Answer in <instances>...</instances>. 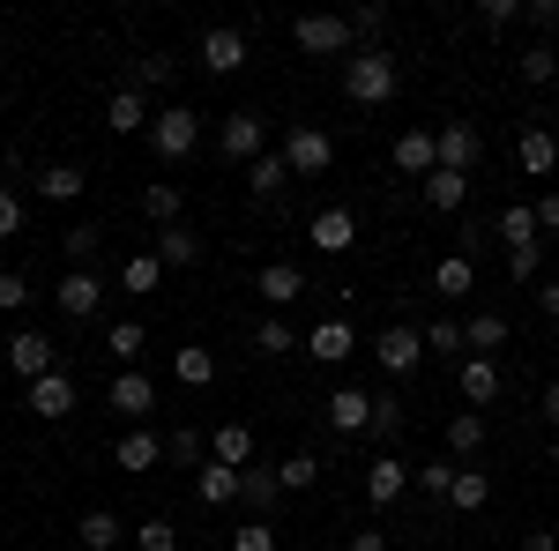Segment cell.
<instances>
[{
	"label": "cell",
	"mask_w": 559,
	"mask_h": 551,
	"mask_svg": "<svg viewBox=\"0 0 559 551\" xmlns=\"http://www.w3.org/2000/svg\"><path fill=\"white\" fill-rule=\"evenodd\" d=\"M395 83H403V75H395V60H388L381 45H358V52L344 60V97L366 105V112H381L388 97H395Z\"/></svg>",
	"instance_id": "obj_1"
},
{
	"label": "cell",
	"mask_w": 559,
	"mask_h": 551,
	"mask_svg": "<svg viewBox=\"0 0 559 551\" xmlns=\"http://www.w3.org/2000/svg\"><path fill=\"white\" fill-rule=\"evenodd\" d=\"M284 165H292V179H321V171L336 165V134L313 128V120H292L284 128Z\"/></svg>",
	"instance_id": "obj_2"
},
{
	"label": "cell",
	"mask_w": 559,
	"mask_h": 551,
	"mask_svg": "<svg viewBox=\"0 0 559 551\" xmlns=\"http://www.w3.org/2000/svg\"><path fill=\"white\" fill-rule=\"evenodd\" d=\"M150 149H157L165 165H179V157H194V149H202V120H194L187 105H165V112L150 120Z\"/></svg>",
	"instance_id": "obj_3"
},
{
	"label": "cell",
	"mask_w": 559,
	"mask_h": 551,
	"mask_svg": "<svg viewBox=\"0 0 559 551\" xmlns=\"http://www.w3.org/2000/svg\"><path fill=\"white\" fill-rule=\"evenodd\" d=\"M292 45L313 52V60H336V52L350 60V15H299L292 23Z\"/></svg>",
	"instance_id": "obj_4"
},
{
	"label": "cell",
	"mask_w": 559,
	"mask_h": 551,
	"mask_svg": "<svg viewBox=\"0 0 559 551\" xmlns=\"http://www.w3.org/2000/svg\"><path fill=\"white\" fill-rule=\"evenodd\" d=\"M8 373L31 387V381H45V373H60V350H52V336H38V328H15L8 336Z\"/></svg>",
	"instance_id": "obj_5"
},
{
	"label": "cell",
	"mask_w": 559,
	"mask_h": 551,
	"mask_svg": "<svg viewBox=\"0 0 559 551\" xmlns=\"http://www.w3.org/2000/svg\"><path fill=\"white\" fill-rule=\"evenodd\" d=\"M105 403H112L120 418L150 424V418H157V381H150L142 366H120V373H112V387H105Z\"/></svg>",
	"instance_id": "obj_6"
},
{
	"label": "cell",
	"mask_w": 559,
	"mask_h": 551,
	"mask_svg": "<svg viewBox=\"0 0 559 551\" xmlns=\"http://www.w3.org/2000/svg\"><path fill=\"white\" fill-rule=\"evenodd\" d=\"M75 403H83V387H75V373H68V366L23 387V410H31V418H75Z\"/></svg>",
	"instance_id": "obj_7"
},
{
	"label": "cell",
	"mask_w": 559,
	"mask_h": 551,
	"mask_svg": "<svg viewBox=\"0 0 559 551\" xmlns=\"http://www.w3.org/2000/svg\"><path fill=\"white\" fill-rule=\"evenodd\" d=\"M440 171H463L471 179L477 171V157H485V134H477V120H440Z\"/></svg>",
	"instance_id": "obj_8"
},
{
	"label": "cell",
	"mask_w": 559,
	"mask_h": 551,
	"mask_svg": "<svg viewBox=\"0 0 559 551\" xmlns=\"http://www.w3.org/2000/svg\"><path fill=\"white\" fill-rule=\"evenodd\" d=\"M261 112L254 105H239V112H224V128H216V149H224V157H231V165H254L261 157Z\"/></svg>",
	"instance_id": "obj_9"
},
{
	"label": "cell",
	"mask_w": 559,
	"mask_h": 551,
	"mask_svg": "<svg viewBox=\"0 0 559 551\" xmlns=\"http://www.w3.org/2000/svg\"><path fill=\"white\" fill-rule=\"evenodd\" d=\"M373 358H381V373H395V381H403V373H418V358H426V328H403V321L381 328Z\"/></svg>",
	"instance_id": "obj_10"
},
{
	"label": "cell",
	"mask_w": 559,
	"mask_h": 551,
	"mask_svg": "<svg viewBox=\"0 0 559 551\" xmlns=\"http://www.w3.org/2000/svg\"><path fill=\"white\" fill-rule=\"evenodd\" d=\"M247 60H254V38H247V31H231V23H224V31H202V68H210V75H239Z\"/></svg>",
	"instance_id": "obj_11"
},
{
	"label": "cell",
	"mask_w": 559,
	"mask_h": 551,
	"mask_svg": "<svg viewBox=\"0 0 559 551\" xmlns=\"http://www.w3.org/2000/svg\"><path fill=\"white\" fill-rule=\"evenodd\" d=\"M52 306H60L68 321H97V306H105V284H97L90 268H68V276L52 284Z\"/></svg>",
	"instance_id": "obj_12"
},
{
	"label": "cell",
	"mask_w": 559,
	"mask_h": 551,
	"mask_svg": "<svg viewBox=\"0 0 559 551\" xmlns=\"http://www.w3.org/2000/svg\"><path fill=\"white\" fill-rule=\"evenodd\" d=\"M515 165L530 171V179H552L559 171V134L545 128V120H530V128L515 134Z\"/></svg>",
	"instance_id": "obj_13"
},
{
	"label": "cell",
	"mask_w": 559,
	"mask_h": 551,
	"mask_svg": "<svg viewBox=\"0 0 559 551\" xmlns=\"http://www.w3.org/2000/svg\"><path fill=\"white\" fill-rule=\"evenodd\" d=\"M321 418L336 424V432H344V440H366V432H373V395H366V387H336V395H329V410H321Z\"/></svg>",
	"instance_id": "obj_14"
},
{
	"label": "cell",
	"mask_w": 559,
	"mask_h": 551,
	"mask_svg": "<svg viewBox=\"0 0 559 551\" xmlns=\"http://www.w3.org/2000/svg\"><path fill=\"white\" fill-rule=\"evenodd\" d=\"M112 463L128 469V477H150V469L165 463V432H150V424H134V432H120V447H112Z\"/></svg>",
	"instance_id": "obj_15"
},
{
	"label": "cell",
	"mask_w": 559,
	"mask_h": 551,
	"mask_svg": "<svg viewBox=\"0 0 559 551\" xmlns=\"http://www.w3.org/2000/svg\"><path fill=\"white\" fill-rule=\"evenodd\" d=\"M306 350H313L321 366H344L350 350H358V328H350L344 313H329V321H313V328H306Z\"/></svg>",
	"instance_id": "obj_16"
},
{
	"label": "cell",
	"mask_w": 559,
	"mask_h": 551,
	"mask_svg": "<svg viewBox=\"0 0 559 551\" xmlns=\"http://www.w3.org/2000/svg\"><path fill=\"white\" fill-rule=\"evenodd\" d=\"M395 171H411V179H432V171H440V134H432V128L395 134Z\"/></svg>",
	"instance_id": "obj_17"
},
{
	"label": "cell",
	"mask_w": 559,
	"mask_h": 551,
	"mask_svg": "<svg viewBox=\"0 0 559 551\" xmlns=\"http://www.w3.org/2000/svg\"><path fill=\"white\" fill-rule=\"evenodd\" d=\"M306 239H313L321 254H350V247H358V216H350V209H313Z\"/></svg>",
	"instance_id": "obj_18"
},
{
	"label": "cell",
	"mask_w": 559,
	"mask_h": 551,
	"mask_svg": "<svg viewBox=\"0 0 559 551\" xmlns=\"http://www.w3.org/2000/svg\"><path fill=\"white\" fill-rule=\"evenodd\" d=\"M403 492H411V463H403V455H373V469H366V500H373V507H395Z\"/></svg>",
	"instance_id": "obj_19"
},
{
	"label": "cell",
	"mask_w": 559,
	"mask_h": 551,
	"mask_svg": "<svg viewBox=\"0 0 559 551\" xmlns=\"http://www.w3.org/2000/svg\"><path fill=\"white\" fill-rule=\"evenodd\" d=\"M254 291H261V306H292V298H306V268L299 261H269L254 276Z\"/></svg>",
	"instance_id": "obj_20"
},
{
	"label": "cell",
	"mask_w": 559,
	"mask_h": 551,
	"mask_svg": "<svg viewBox=\"0 0 559 551\" xmlns=\"http://www.w3.org/2000/svg\"><path fill=\"white\" fill-rule=\"evenodd\" d=\"M150 120H157V112L142 105V89H134V83L105 97V128H112V134H150Z\"/></svg>",
	"instance_id": "obj_21"
},
{
	"label": "cell",
	"mask_w": 559,
	"mask_h": 551,
	"mask_svg": "<svg viewBox=\"0 0 559 551\" xmlns=\"http://www.w3.org/2000/svg\"><path fill=\"white\" fill-rule=\"evenodd\" d=\"M455 387H463V410H485V403H500V366L492 358H463Z\"/></svg>",
	"instance_id": "obj_22"
},
{
	"label": "cell",
	"mask_w": 559,
	"mask_h": 551,
	"mask_svg": "<svg viewBox=\"0 0 559 551\" xmlns=\"http://www.w3.org/2000/svg\"><path fill=\"white\" fill-rule=\"evenodd\" d=\"M210 463H231V469H254V424H216L210 432Z\"/></svg>",
	"instance_id": "obj_23"
},
{
	"label": "cell",
	"mask_w": 559,
	"mask_h": 551,
	"mask_svg": "<svg viewBox=\"0 0 559 551\" xmlns=\"http://www.w3.org/2000/svg\"><path fill=\"white\" fill-rule=\"evenodd\" d=\"M239 477H247V469L202 463V469H194V500H202V507H231V500H239Z\"/></svg>",
	"instance_id": "obj_24"
},
{
	"label": "cell",
	"mask_w": 559,
	"mask_h": 551,
	"mask_svg": "<svg viewBox=\"0 0 559 551\" xmlns=\"http://www.w3.org/2000/svg\"><path fill=\"white\" fill-rule=\"evenodd\" d=\"M471 284H477V261L463 254V247L432 261V298H471Z\"/></svg>",
	"instance_id": "obj_25"
},
{
	"label": "cell",
	"mask_w": 559,
	"mask_h": 551,
	"mask_svg": "<svg viewBox=\"0 0 559 551\" xmlns=\"http://www.w3.org/2000/svg\"><path fill=\"white\" fill-rule=\"evenodd\" d=\"M418 194H426V209L455 216L463 202H471V179H463V171H432V179H418Z\"/></svg>",
	"instance_id": "obj_26"
},
{
	"label": "cell",
	"mask_w": 559,
	"mask_h": 551,
	"mask_svg": "<svg viewBox=\"0 0 559 551\" xmlns=\"http://www.w3.org/2000/svg\"><path fill=\"white\" fill-rule=\"evenodd\" d=\"M485 500H492V477H485V469H471V463H455V484H448V507H455V514H477Z\"/></svg>",
	"instance_id": "obj_27"
},
{
	"label": "cell",
	"mask_w": 559,
	"mask_h": 551,
	"mask_svg": "<svg viewBox=\"0 0 559 551\" xmlns=\"http://www.w3.org/2000/svg\"><path fill=\"white\" fill-rule=\"evenodd\" d=\"M157 261H165V268H194V261H202V231H194V224L157 231Z\"/></svg>",
	"instance_id": "obj_28"
},
{
	"label": "cell",
	"mask_w": 559,
	"mask_h": 551,
	"mask_svg": "<svg viewBox=\"0 0 559 551\" xmlns=\"http://www.w3.org/2000/svg\"><path fill=\"white\" fill-rule=\"evenodd\" d=\"M239 500H247V507L269 522V514L284 507V484H276V469H247V477H239Z\"/></svg>",
	"instance_id": "obj_29"
},
{
	"label": "cell",
	"mask_w": 559,
	"mask_h": 551,
	"mask_svg": "<svg viewBox=\"0 0 559 551\" xmlns=\"http://www.w3.org/2000/svg\"><path fill=\"white\" fill-rule=\"evenodd\" d=\"M179 209H187V202H179V187H173V179H150V187H142V216H150L157 231H173Z\"/></svg>",
	"instance_id": "obj_30"
},
{
	"label": "cell",
	"mask_w": 559,
	"mask_h": 551,
	"mask_svg": "<svg viewBox=\"0 0 559 551\" xmlns=\"http://www.w3.org/2000/svg\"><path fill=\"white\" fill-rule=\"evenodd\" d=\"M485 440H492V424L477 418V410H463V418H448V447H455V463H471V455H485Z\"/></svg>",
	"instance_id": "obj_31"
},
{
	"label": "cell",
	"mask_w": 559,
	"mask_h": 551,
	"mask_svg": "<svg viewBox=\"0 0 559 551\" xmlns=\"http://www.w3.org/2000/svg\"><path fill=\"white\" fill-rule=\"evenodd\" d=\"M173 381L179 387H210L216 381V358L202 350V343H179V350H173Z\"/></svg>",
	"instance_id": "obj_32"
},
{
	"label": "cell",
	"mask_w": 559,
	"mask_h": 551,
	"mask_svg": "<svg viewBox=\"0 0 559 551\" xmlns=\"http://www.w3.org/2000/svg\"><path fill=\"white\" fill-rule=\"evenodd\" d=\"M247 187H254V202H261V194H284V187H292V165H284V149H261L254 165H247Z\"/></svg>",
	"instance_id": "obj_33"
},
{
	"label": "cell",
	"mask_w": 559,
	"mask_h": 551,
	"mask_svg": "<svg viewBox=\"0 0 559 551\" xmlns=\"http://www.w3.org/2000/svg\"><path fill=\"white\" fill-rule=\"evenodd\" d=\"M463 343H471V358H492L508 343V313H471L463 321Z\"/></svg>",
	"instance_id": "obj_34"
},
{
	"label": "cell",
	"mask_w": 559,
	"mask_h": 551,
	"mask_svg": "<svg viewBox=\"0 0 559 551\" xmlns=\"http://www.w3.org/2000/svg\"><path fill=\"white\" fill-rule=\"evenodd\" d=\"M120 284H128L134 298H150L157 284H165V261H157V247H142V254H128V268H120Z\"/></svg>",
	"instance_id": "obj_35"
},
{
	"label": "cell",
	"mask_w": 559,
	"mask_h": 551,
	"mask_svg": "<svg viewBox=\"0 0 559 551\" xmlns=\"http://www.w3.org/2000/svg\"><path fill=\"white\" fill-rule=\"evenodd\" d=\"M254 350H261V358H292V350H299V336H292V321L261 313V321H254Z\"/></svg>",
	"instance_id": "obj_36"
},
{
	"label": "cell",
	"mask_w": 559,
	"mask_h": 551,
	"mask_svg": "<svg viewBox=\"0 0 559 551\" xmlns=\"http://www.w3.org/2000/svg\"><path fill=\"white\" fill-rule=\"evenodd\" d=\"M500 239H508V254H515V247H545V239H537V209H530V202L500 209Z\"/></svg>",
	"instance_id": "obj_37"
},
{
	"label": "cell",
	"mask_w": 559,
	"mask_h": 551,
	"mask_svg": "<svg viewBox=\"0 0 559 551\" xmlns=\"http://www.w3.org/2000/svg\"><path fill=\"white\" fill-rule=\"evenodd\" d=\"M75 537H83V551H112V544H120V514L90 507L83 522H75Z\"/></svg>",
	"instance_id": "obj_38"
},
{
	"label": "cell",
	"mask_w": 559,
	"mask_h": 551,
	"mask_svg": "<svg viewBox=\"0 0 559 551\" xmlns=\"http://www.w3.org/2000/svg\"><path fill=\"white\" fill-rule=\"evenodd\" d=\"M38 194H45V202H83V171H75V165H45L38 171Z\"/></svg>",
	"instance_id": "obj_39"
},
{
	"label": "cell",
	"mask_w": 559,
	"mask_h": 551,
	"mask_svg": "<svg viewBox=\"0 0 559 551\" xmlns=\"http://www.w3.org/2000/svg\"><path fill=\"white\" fill-rule=\"evenodd\" d=\"M173 75H179L173 52H142L134 60V89H173Z\"/></svg>",
	"instance_id": "obj_40"
},
{
	"label": "cell",
	"mask_w": 559,
	"mask_h": 551,
	"mask_svg": "<svg viewBox=\"0 0 559 551\" xmlns=\"http://www.w3.org/2000/svg\"><path fill=\"white\" fill-rule=\"evenodd\" d=\"M165 463L202 469V432H194V424H173V432H165Z\"/></svg>",
	"instance_id": "obj_41"
},
{
	"label": "cell",
	"mask_w": 559,
	"mask_h": 551,
	"mask_svg": "<svg viewBox=\"0 0 559 551\" xmlns=\"http://www.w3.org/2000/svg\"><path fill=\"white\" fill-rule=\"evenodd\" d=\"M276 484H284V492H313V484H321V463H313V455H284V463H276Z\"/></svg>",
	"instance_id": "obj_42"
},
{
	"label": "cell",
	"mask_w": 559,
	"mask_h": 551,
	"mask_svg": "<svg viewBox=\"0 0 559 551\" xmlns=\"http://www.w3.org/2000/svg\"><path fill=\"white\" fill-rule=\"evenodd\" d=\"M552 75H559V52H552V45H545V38H537V45H530V52H522V83H530V89H545V83H552Z\"/></svg>",
	"instance_id": "obj_43"
},
{
	"label": "cell",
	"mask_w": 559,
	"mask_h": 551,
	"mask_svg": "<svg viewBox=\"0 0 559 551\" xmlns=\"http://www.w3.org/2000/svg\"><path fill=\"white\" fill-rule=\"evenodd\" d=\"M426 350H432V358H463V350H471V343H463V321L440 313V321L426 328Z\"/></svg>",
	"instance_id": "obj_44"
},
{
	"label": "cell",
	"mask_w": 559,
	"mask_h": 551,
	"mask_svg": "<svg viewBox=\"0 0 559 551\" xmlns=\"http://www.w3.org/2000/svg\"><path fill=\"white\" fill-rule=\"evenodd\" d=\"M97 224H75V231H60V254H68V268H90V254H97Z\"/></svg>",
	"instance_id": "obj_45"
},
{
	"label": "cell",
	"mask_w": 559,
	"mask_h": 551,
	"mask_svg": "<svg viewBox=\"0 0 559 551\" xmlns=\"http://www.w3.org/2000/svg\"><path fill=\"white\" fill-rule=\"evenodd\" d=\"M411 484H418L426 500H440V507H448V484H455V463H426V469H411Z\"/></svg>",
	"instance_id": "obj_46"
},
{
	"label": "cell",
	"mask_w": 559,
	"mask_h": 551,
	"mask_svg": "<svg viewBox=\"0 0 559 551\" xmlns=\"http://www.w3.org/2000/svg\"><path fill=\"white\" fill-rule=\"evenodd\" d=\"M142 321H112V328H105V350H112V358H142Z\"/></svg>",
	"instance_id": "obj_47"
},
{
	"label": "cell",
	"mask_w": 559,
	"mask_h": 551,
	"mask_svg": "<svg viewBox=\"0 0 559 551\" xmlns=\"http://www.w3.org/2000/svg\"><path fill=\"white\" fill-rule=\"evenodd\" d=\"M395 432H403V403H395V395H373V440H381V455H388Z\"/></svg>",
	"instance_id": "obj_48"
},
{
	"label": "cell",
	"mask_w": 559,
	"mask_h": 551,
	"mask_svg": "<svg viewBox=\"0 0 559 551\" xmlns=\"http://www.w3.org/2000/svg\"><path fill=\"white\" fill-rule=\"evenodd\" d=\"M388 31V0H366V8H350V38H381Z\"/></svg>",
	"instance_id": "obj_49"
},
{
	"label": "cell",
	"mask_w": 559,
	"mask_h": 551,
	"mask_svg": "<svg viewBox=\"0 0 559 551\" xmlns=\"http://www.w3.org/2000/svg\"><path fill=\"white\" fill-rule=\"evenodd\" d=\"M508 268H515V284H545V247H515Z\"/></svg>",
	"instance_id": "obj_50"
},
{
	"label": "cell",
	"mask_w": 559,
	"mask_h": 551,
	"mask_svg": "<svg viewBox=\"0 0 559 551\" xmlns=\"http://www.w3.org/2000/svg\"><path fill=\"white\" fill-rule=\"evenodd\" d=\"M477 23L485 31H508V23H522V0H477Z\"/></svg>",
	"instance_id": "obj_51"
},
{
	"label": "cell",
	"mask_w": 559,
	"mask_h": 551,
	"mask_svg": "<svg viewBox=\"0 0 559 551\" xmlns=\"http://www.w3.org/2000/svg\"><path fill=\"white\" fill-rule=\"evenodd\" d=\"M23 306H31V276L0 268V313H23Z\"/></svg>",
	"instance_id": "obj_52"
},
{
	"label": "cell",
	"mask_w": 559,
	"mask_h": 551,
	"mask_svg": "<svg viewBox=\"0 0 559 551\" xmlns=\"http://www.w3.org/2000/svg\"><path fill=\"white\" fill-rule=\"evenodd\" d=\"M134 544H142V551H179V529H173V522H142Z\"/></svg>",
	"instance_id": "obj_53"
},
{
	"label": "cell",
	"mask_w": 559,
	"mask_h": 551,
	"mask_svg": "<svg viewBox=\"0 0 559 551\" xmlns=\"http://www.w3.org/2000/svg\"><path fill=\"white\" fill-rule=\"evenodd\" d=\"M231 551H276V529L269 522H247V529H231Z\"/></svg>",
	"instance_id": "obj_54"
},
{
	"label": "cell",
	"mask_w": 559,
	"mask_h": 551,
	"mask_svg": "<svg viewBox=\"0 0 559 551\" xmlns=\"http://www.w3.org/2000/svg\"><path fill=\"white\" fill-rule=\"evenodd\" d=\"M0 239H23V194L0 187Z\"/></svg>",
	"instance_id": "obj_55"
},
{
	"label": "cell",
	"mask_w": 559,
	"mask_h": 551,
	"mask_svg": "<svg viewBox=\"0 0 559 551\" xmlns=\"http://www.w3.org/2000/svg\"><path fill=\"white\" fill-rule=\"evenodd\" d=\"M522 23H530V31H559V0H530Z\"/></svg>",
	"instance_id": "obj_56"
},
{
	"label": "cell",
	"mask_w": 559,
	"mask_h": 551,
	"mask_svg": "<svg viewBox=\"0 0 559 551\" xmlns=\"http://www.w3.org/2000/svg\"><path fill=\"white\" fill-rule=\"evenodd\" d=\"M530 209H537V231H559V187H552V194H537Z\"/></svg>",
	"instance_id": "obj_57"
},
{
	"label": "cell",
	"mask_w": 559,
	"mask_h": 551,
	"mask_svg": "<svg viewBox=\"0 0 559 551\" xmlns=\"http://www.w3.org/2000/svg\"><path fill=\"white\" fill-rule=\"evenodd\" d=\"M537 306H545V321H559V276H545V284H537Z\"/></svg>",
	"instance_id": "obj_58"
},
{
	"label": "cell",
	"mask_w": 559,
	"mask_h": 551,
	"mask_svg": "<svg viewBox=\"0 0 559 551\" xmlns=\"http://www.w3.org/2000/svg\"><path fill=\"white\" fill-rule=\"evenodd\" d=\"M522 551H559V537H552V529H530V537H522Z\"/></svg>",
	"instance_id": "obj_59"
},
{
	"label": "cell",
	"mask_w": 559,
	"mask_h": 551,
	"mask_svg": "<svg viewBox=\"0 0 559 551\" xmlns=\"http://www.w3.org/2000/svg\"><path fill=\"white\" fill-rule=\"evenodd\" d=\"M344 551H388V544H381V529H366V537H350Z\"/></svg>",
	"instance_id": "obj_60"
},
{
	"label": "cell",
	"mask_w": 559,
	"mask_h": 551,
	"mask_svg": "<svg viewBox=\"0 0 559 551\" xmlns=\"http://www.w3.org/2000/svg\"><path fill=\"white\" fill-rule=\"evenodd\" d=\"M545 418H552V432H559V381L545 387Z\"/></svg>",
	"instance_id": "obj_61"
},
{
	"label": "cell",
	"mask_w": 559,
	"mask_h": 551,
	"mask_svg": "<svg viewBox=\"0 0 559 551\" xmlns=\"http://www.w3.org/2000/svg\"><path fill=\"white\" fill-rule=\"evenodd\" d=\"M552 469H559V432H552Z\"/></svg>",
	"instance_id": "obj_62"
},
{
	"label": "cell",
	"mask_w": 559,
	"mask_h": 551,
	"mask_svg": "<svg viewBox=\"0 0 559 551\" xmlns=\"http://www.w3.org/2000/svg\"><path fill=\"white\" fill-rule=\"evenodd\" d=\"M552 328H559V321H552Z\"/></svg>",
	"instance_id": "obj_63"
}]
</instances>
